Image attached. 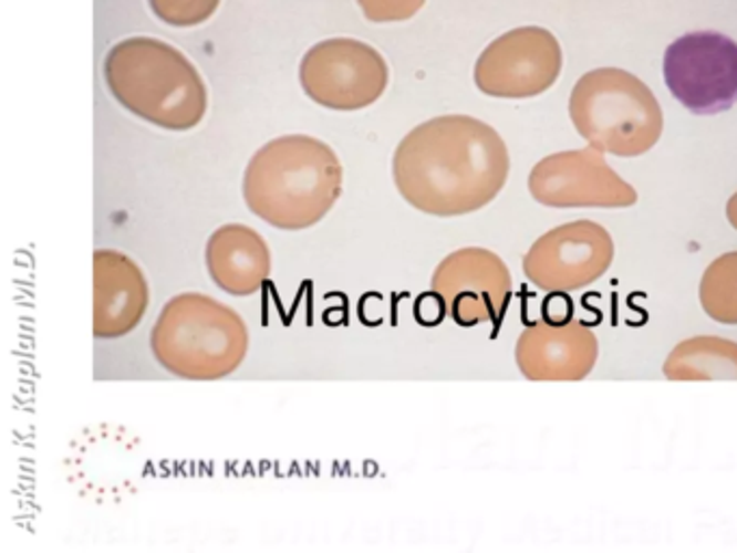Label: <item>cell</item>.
Returning <instances> with one entry per match:
<instances>
[{
    "mask_svg": "<svg viewBox=\"0 0 737 553\" xmlns=\"http://www.w3.org/2000/svg\"><path fill=\"white\" fill-rule=\"evenodd\" d=\"M668 380H737V342L698 335L679 342L664 362Z\"/></svg>",
    "mask_w": 737,
    "mask_h": 553,
    "instance_id": "9a60e30c",
    "label": "cell"
},
{
    "mask_svg": "<svg viewBox=\"0 0 737 553\" xmlns=\"http://www.w3.org/2000/svg\"><path fill=\"white\" fill-rule=\"evenodd\" d=\"M430 292L459 326L491 323L507 316L512 279L505 260L482 247H465L446 255L430 276Z\"/></svg>",
    "mask_w": 737,
    "mask_h": 553,
    "instance_id": "ba28073f",
    "label": "cell"
},
{
    "mask_svg": "<svg viewBox=\"0 0 737 553\" xmlns=\"http://www.w3.org/2000/svg\"><path fill=\"white\" fill-rule=\"evenodd\" d=\"M271 249L260 231L240 223L221 226L206 242V269L231 296L256 294L271 276Z\"/></svg>",
    "mask_w": 737,
    "mask_h": 553,
    "instance_id": "5bb4252c",
    "label": "cell"
},
{
    "mask_svg": "<svg viewBox=\"0 0 737 553\" xmlns=\"http://www.w3.org/2000/svg\"><path fill=\"white\" fill-rule=\"evenodd\" d=\"M111 95L138 119L186 133L208 111V90L197 67L172 44L154 38L117 42L102 63Z\"/></svg>",
    "mask_w": 737,
    "mask_h": 553,
    "instance_id": "3957f363",
    "label": "cell"
},
{
    "mask_svg": "<svg viewBox=\"0 0 737 553\" xmlns=\"http://www.w3.org/2000/svg\"><path fill=\"white\" fill-rule=\"evenodd\" d=\"M664 81L694 115H718L737 102V44L714 31L688 33L664 54Z\"/></svg>",
    "mask_w": 737,
    "mask_h": 553,
    "instance_id": "52a82bcc",
    "label": "cell"
},
{
    "mask_svg": "<svg viewBox=\"0 0 737 553\" xmlns=\"http://www.w3.org/2000/svg\"><path fill=\"white\" fill-rule=\"evenodd\" d=\"M598 357V335L580 321L530 324L515 346L519 372L534 383L582 380L593 372Z\"/></svg>",
    "mask_w": 737,
    "mask_h": 553,
    "instance_id": "7c38bea8",
    "label": "cell"
},
{
    "mask_svg": "<svg viewBox=\"0 0 737 553\" xmlns=\"http://www.w3.org/2000/svg\"><path fill=\"white\" fill-rule=\"evenodd\" d=\"M426 0H357L364 15L374 24L405 22L414 18Z\"/></svg>",
    "mask_w": 737,
    "mask_h": 553,
    "instance_id": "ac0fdd59",
    "label": "cell"
},
{
    "mask_svg": "<svg viewBox=\"0 0 737 553\" xmlns=\"http://www.w3.org/2000/svg\"><path fill=\"white\" fill-rule=\"evenodd\" d=\"M562 70V50L543 27L512 29L485 48L474 83L491 97L523 100L548 92Z\"/></svg>",
    "mask_w": 737,
    "mask_h": 553,
    "instance_id": "30bf717a",
    "label": "cell"
},
{
    "mask_svg": "<svg viewBox=\"0 0 737 553\" xmlns=\"http://www.w3.org/2000/svg\"><path fill=\"white\" fill-rule=\"evenodd\" d=\"M614 260V240L595 221H571L543 233L523 258V275L560 294L595 283Z\"/></svg>",
    "mask_w": 737,
    "mask_h": 553,
    "instance_id": "8fae6325",
    "label": "cell"
},
{
    "mask_svg": "<svg viewBox=\"0 0 737 553\" xmlns=\"http://www.w3.org/2000/svg\"><path fill=\"white\" fill-rule=\"evenodd\" d=\"M344 167L324 140L286 135L262 145L242 176L247 208L283 231L314 228L342 195Z\"/></svg>",
    "mask_w": 737,
    "mask_h": 553,
    "instance_id": "7a4b0ae2",
    "label": "cell"
},
{
    "mask_svg": "<svg viewBox=\"0 0 737 553\" xmlns=\"http://www.w3.org/2000/svg\"><path fill=\"white\" fill-rule=\"evenodd\" d=\"M147 4L160 22L176 29H190L212 18L221 0H147Z\"/></svg>",
    "mask_w": 737,
    "mask_h": 553,
    "instance_id": "e0dca14e",
    "label": "cell"
},
{
    "mask_svg": "<svg viewBox=\"0 0 737 553\" xmlns=\"http://www.w3.org/2000/svg\"><path fill=\"white\" fill-rule=\"evenodd\" d=\"M149 305V285L137 262L115 249L93 253V335L117 340L135 331Z\"/></svg>",
    "mask_w": 737,
    "mask_h": 553,
    "instance_id": "4fadbf2b",
    "label": "cell"
},
{
    "mask_svg": "<svg viewBox=\"0 0 737 553\" xmlns=\"http://www.w3.org/2000/svg\"><path fill=\"white\" fill-rule=\"evenodd\" d=\"M305 95L331 111L369 108L387 90L390 67L374 46L351 38H333L310 48L299 65Z\"/></svg>",
    "mask_w": 737,
    "mask_h": 553,
    "instance_id": "8992f818",
    "label": "cell"
},
{
    "mask_svg": "<svg viewBox=\"0 0 737 553\" xmlns=\"http://www.w3.org/2000/svg\"><path fill=\"white\" fill-rule=\"evenodd\" d=\"M508 174L505 138L469 115H442L415 126L392 158L401 197L433 217L482 210L500 195Z\"/></svg>",
    "mask_w": 737,
    "mask_h": 553,
    "instance_id": "6da1fadb",
    "label": "cell"
},
{
    "mask_svg": "<svg viewBox=\"0 0 737 553\" xmlns=\"http://www.w3.org/2000/svg\"><path fill=\"white\" fill-rule=\"evenodd\" d=\"M569 117L589 145L619 158L646 154L664 131V113L645 83L619 67L584 74L569 97Z\"/></svg>",
    "mask_w": 737,
    "mask_h": 553,
    "instance_id": "5b68a950",
    "label": "cell"
},
{
    "mask_svg": "<svg viewBox=\"0 0 737 553\" xmlns=\"http://www.w3.org/2000/svg\"><path fill=\"white\" fill-rule=\"evenodd\" d=\"M598 147L558 152L539 160L528 178L534 201L546 208H630L639 192L601 156Z\"/></svg>",
    "mask_w": 737,
    "mask_h": 553,
    "instance_id": "9c48e42d",
    "label": "cell"
},
{
    "mask_svg": "<svg viewBox=\"0 0 737 553\" xmlns=\"http://www.w3.org/2000/svg\"><path fill=\"white\" fill-rule=\"evenodd\" d=\"M149 348L156 364L178 378L219 380L242 366L249 331L230 305L201 292H183L160 310Z\"/></svg>",
    "mask_w": 737,
    "mask_h": 553,
    "instance_id": "277c9868",
    "label": "cell"
},
{
    "mask_svg": "<svg viewBox=\"0 0 737 553\" xmlns=\"http://www.w3.org/2000/svg\"><path fill=\"white\" fill-rule=\"evenodd\" d=\"M698 299L712 321L737 324V251L716 258L705 269Z\"/></svg>",
    "mask_w": 737,
    "mask_h": 553,
    "instance_id": "2e32d148",
    "label": "cell"
},
{
    "mask_svg": "<svg viewBox=\"0 0 737 553\" xmlns=\"http://www.w3.org/2000/svg\"><path fill=\"white\" fill-rule=\"evenodd\" d=\"M727 219L734 226V230L737 231V192L736 195H731V199L727 204Z\"/></svg>",
    "mask_w": 737,
    "mask_h": 553,
    "instance_id": "d6986e66",
    "label": "cell"
}]
</instances>
